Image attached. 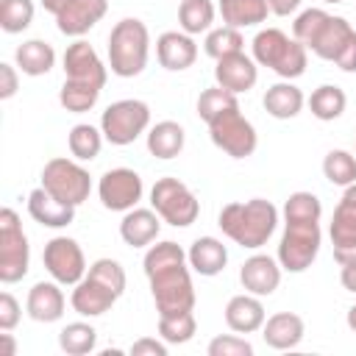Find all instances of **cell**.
<instances>
[{"label":"cell","mask_w":356,"mask_h":356,"mask_svg":"<svg viewBox=\"0 0 356 356\" xmlns=\"http://www.w3.org/2000/svg\"><path fill=\"white\" fill-rule=\"evenodd\" d=\"M339 267H342V270H339L342 286H345L348 292H356V259H348V261H342Z\"/></svg>","instance_id":"obj_49"},{"label":"cell","mask_w":356,"mask_h":356,"mask_svg":"<svg viewBox=\"0 0 356 356\" xmlns=\"http://www.w3.org/2000/svg\"><path fill=\"white\" fill-rule=\"evenodd\" d=\"M103 139L106 136H103L100 128H95L89 122H78L67 134V147L78 161H92V159H97V153L103 147Z\"/></svg>","instance_id":"obj_33"},{"label":"cell","mask_w":356,"mask_h":356,"mask_svg":"<svg viewBox=\"0 0 356 356\" xmlns=\"http://www.w3.org/2000/svg\"><path fill=\"white\" fill-rule=\"evenodd\" d=\"M147 125H150V106L136 97L114 100L100 114V131H103L106 142H111L117 147L136 142L147 131Z\"/></svg>","instance_id":"obj_6"},{"label":"cell","mask_w":356,"mask_h":356,"mask_svg":"<svg viewBox=\"0 0 356 356\" xmlns=\"http://www.w3.org/2000/svg\"><path fill=\"white\" fill-rule=\"evenodd\" d=\"M106 64L95 53V47L83 39H75L64 50V81H78V83H92V86H106Z\"/></svg>","instance_id":"obj_15"},{"label":"cell","mask_w":356,"mask_h":356,"mask_svg":"<svg viewBox=\"0 0 356 356\" xmlns=\"http://www.w3.org/2000/svg\"><path fill=\"white\" fill-rule=\"evenodd\" d=\"M131 356H167V342L153 339V337H142L131 345Z\"/></svg>","instance_id":"obj_47"},{"label":"cell","mask_w":356,"mask_h":356,"mask_svg":"<svg viewBox=\"0 0 356 356\" xmlns=\"http://www.w3.org/2000/svg\"><path fill=\"white\" fill-rule=\"evenodd\" d=\"M250 47H253V61L259 67L273 70L284 81H295L306 72V61H309L306 44H300L295 36H286L278 28H261L253 36Z\"/></svg>","instance_id":"obj_3"},{"label":"cell","mask_w":356,"mask_h":356,"mask_svg":"<svg viewBox=\"0 0 356 356\" xmlns=\"http://www.w3.org/2000/svg\"><path fill=\"white\" fill-rule=\"evenodd\" d=\"M186 259H189V267L197 273V275H217L225 270L228 264V250L225 245L217 239V236H197L192 242V248L186 250Z\"/></svg>","instance_id":"obj_25"},{"label":"cell","mask_w":356,"mask_h":356,"mask_svg":"<svg viewBox=\"0 0 356 356\" xmlns=\"http://www.w3.org/2000/svg\"><path fill=\"white\" fill-rule=\"evenodd\" d=\"M217 225L239 248L259 250L261 245H267V239L273 236V231L278 225V209L264 197L234 200L220 209Z\"/></svg>","instance_id":"obj_2"},{"label":"cell","mask_w":356,"mask_h":356,"mask_svg":"<svg viewBox=\"0 0 356 356\" xmlns=\"http://www.w3.org/2000/svg\"><path fill=\"white\" fill-rule=\"evenodd\" d=\"M197 331V320L192 312L184 314H159V337L167 345H184L195 337Z\"/></svg>","instance_id":"obj_37"},{"label":"cell","mask_w":356,"mask_h":356,"mask_svg":"<svg viewBox=\"0 0 356 356\" xmlns=\"http://www.w3.org/2000/svg\"><path fill=\"white\" fill-rule=\"evenodd\" d=\"M345 106H348V95H345V89H339V86H334V83L317 86V89L312 92V97H309L312 114H314L317 120H323V122H331V120L342 117Z\"/></svg>","instance_id":"obj_32"},{"label":"cell","mask_w":356,"mask_h":356,"mask_svg":"<svg viewBox=\"0 0 356 356\" xmlns=\"http://www.w3.org/2000/svg\"><path fill=\"white\" fill-rule=\"evenodd\" d=\"M242 47H245V39H242L239 28H231V25L211 28L206 33V42H203L206 56H211L214 61L222 56H231V53H242Z\"/></svg>","instance_id":"obj_38"},{"label":"cell","mask_w":356,"mask_h":356,"mask_svg":"<svg viewBox=\"0 0 356 356\" xmlns=\"http://www.w3.org/2000/svg\"><path fill=\"white\" fill-rule=\"evenodd\" d=\"M0 345H3L0 356H17V342L11 339V334H8V331H6V334H0Z\"/></svg>","instance_id":"obj_51"},{"label":"cell","mask_w":356,"mask_h":356,"mask_svg":"<svg viewBox=\"0 0 356 356\" xmlns=\"http://www.w3.org/2000/svg\"><path fill=\"white\" fill-rule=\"evenodd\" d=\"M356 31L350 28V22L345 19V17H328L325 19V25H323V31L317 33V39L312 42V53L314 56H320V58H325V61H337L339 58V53L345 50V44L350 42V36H353Z\"/></svg>","instance_id":"obj_27"},{"label":"cell","mask_w":356,"mask_h":356,"mask_svg":"<svg viewBox=\"0 0 356 356\" xmlns=\"http://www.w3.org/2000/svg\"><path fill=\"white\" fill-rule=\"evenodd\" d=\"M323 3H342V0H323Z\"/></svg>","instance_id":"obj_53"},{"label":"cell","mask_w":356,"mask_h":356,"mask_svg":"<svg viewBox=\"0 0 356 356\" xmlns=\"http://www.w3.org/2000/svg\"><path fill=\"white\" fill-rule=\"evenodd\" d=\"M31 264V245L22 234L19 214L14 209L0 211V281L17 284L25 278Z\"/></svg>","instance_id":"obj_8"},{"label":"cell","mask_w":356,"mask_h":356,"mask_svg":"<svg viewBox=\"0 0 356 356\" xmlns=\"http://www.w3.org/2000/svg\"><path fill=\"white\" fill-rule=\"evenodd\" d=\"M214 81L217 86L239 95V92H250L259 81V64L242 53H231V56H222L217 58V67H214Z\"/></svg>","instance_id":"obj_16"},{"label":"cell","mask_w":356,"mask_h":356,"mask_svg":"<svg viewBox=\"0 0 356 356\" xmlns=\"http://www.w3.org/2000/svg\"><path fill=\"white\" fill-rule=\"evenodd\" d=\"M42 6L56 17L58 31L75 39L89 33L108 11V0H42Z\"/></svg>","instance_id":"obj_11"},{"label":"cell","mask_w":356,"mask_h":356,"mask_svg":"<svg viewBox=\"0 0 356 356\" xmlns=\"http://www.w3.org/2000/svg\"><path fill=\"white\" fill-rule=\"evenodd\" d=\"M14 61H17V70L19 72H25L31 78H39V75H47L53 70L56 50L44 39H28V42H22L14 50Z\"/></svg>","instance_id":"obj_28"},{"label":"cell","mask_w":356,"mask_h":356,"mask_svg":"<svg viewBox=\"0 0 356 356\" xmlns=\"http://www.w3.org/2000/svg\"><path fill=\"white\" fill-rule=\"evenodd\" d=\"M161 231V217L156 214V209H131L125 211L122 222H120V236L125 245L131 248H147L150 242H156Z\"/></svg>","instance_id":"obj_24"},{"label":"cell","mask_w":356,"mask_h":356,"mask_svg":"<svg viewBox=\"0 0 356 356\" xmlns=\"http://www.w3.org/2000/svg\"><path fill=\"white\" fill-rule=\"evenodd\" d=\"M17 89H19L17 67H14V64H8V61H3V64H0V100L14 97V95H17Z\"/></svg>","instance_id":"obj_46"},{"label":"cell","mask_w":356,"mask_h":356,"mask_svg":"<svg viewBox=\"0 0 356 356\" xmlns=\"http://www.w3.org/2000/svg\"><path fill=\"white\" fill-rule=\"evenodd\" d=\"M58 348L67 356H86L97 348V331L89 323H67L58 331Z\"/></svg>","instance_id":"obj_34"},{"label":"cell","mask_w":356,"mask_h":356,"mask_svg":"<svg viewBox=\"0 0 356 356\" xmlns=\"http://www.w3.org/2000/svg\"><path fill=\"white\" fill-rule=\"evenodd\" d=\"M234 106H239V100H236L234 92L222 89V86H209V89H203L200 97H197V117H200L203 122H211L217 114H222V111H228V108H234Z\"/></svg>","instance_id":"obj_40"},{"label":"cell","mask_w":356,"mask_h":356,"mask_svg":"<svg viewBox=\"0 0 356 356\" xmlns=\"http://www.w3.org/2000/svg\"><path fill=\"white\" fill-rule=\"evenodd\" d=\"M209 356H253V345L236 334H220L206 348Z\"/></svg>","instance_id":"obj_44"},{"label":"cell","mask_w":356,"mask_h":356,"mask_svg":"<svg viewBox=\"0 0 356 356\" xmlns=\"http://www.w3.org/2000/svg\"><path fill=\"white\" fill-rule=\"evenodd\" d=\"M331 245H334V259L342 264L348 259H356V184L345 186L334 217H331Z\"/></svg>","instance_id":"obj_14"},{"label":"cell","mask_w":356,"mask_h":356,"mask_svg":"<svg viewBox=\"0 0 356 356\" xmlns=\"http://www.w3.org/2000/svg\"><path fill=\"white\" fill-rule=\"evenodd\" d=\"M206 125H209L211 142H214L225 156H231V159H248V156H253V150H256V145H259V134H256L253 122L242 117L239 106H234V108L217 114V117H214L211 122H206Z\"/></svg>","instance_id":"obj_10"},{"label":"cell","mask_w":356,"mask_h":356,"mask_svg":"<svg viewBox=\"0 0 356 356\" xmlns=\"http://www.w3.org/2000/svg\"><path fill=\"white\" fill-rule=\"evenodd\" d=\"M42 261L53 281H58L61 286H75L89 270L83 250L72 236H53L42 250Z\"/></svg>","instance_id":"obj_13"},{"label":"cell","mask_w":356,"mask_h":356,"mask_svg":"<svg viewBox=\"0 0 356 356\" xmlns=\"http://www.w3.org/2000/svg\"><path fill=\"white\" fill-rule=\"evenodd\" d=\"M328 17H331V14L323 11V8H306V11H300V14L295 17V22H292V36H295L300 44H306V50H309L312 42L317 39V33L323 31V25H325Z\"/></svg>","instance_id":"obj_41"},{"label":"cell","mask_w":356,"mask_h":356,"mask_svg":"<svg viewBox=\"0 0 356 356\" xmlns=\"http://www.w3.org/2000/svg\"><path fill=\"white\" fill-rule=\"evenodd\" d=\"M217 11H220L225 25L250 28V25H259L267 19L270 6H267V0H220Z\"/></svg>","instance_id":"obj_30"},{"label":"cell","mask_w":356,"mask_h":356,"mask_svg":"<svg viewBox=\"0 0 356 356\" xmlns=\"http://www.w3.org/2000/svg\"><path fill=\"white\" fill-rule=\"evenodd\" d=\"M323 175L334 186H350L356 184V156L348 150H328L323 159Z\"/></svg>","instance_id":"obj_36"},{"label":"cell","mask_w":356,"mask_h":356,"mask_svg":"<svg viewBox=\"0 0 356 356\" xmlns=\"http://www.w3.org/2000/svg\"><path fill=\"white\" fill-rule=\"evenodd\" d=\"M150 33L136 17L120 19L108 33V67L120 78H136L147 67Z\"/></svg>","instance_id":"obj_4"},{"label":"cell","mask_w":356,"mask_h":356,"mask_svg":"<svg viewBox=\"0 0 356 356\" xmlns=\"http://www.w3.org/2000/svg\"><path fill=\"white\" fill-rule=\"evenodd\" d=\"M142 192H145V184H142L139 172L131 167L106 170L97 181V197H100L103 209H108V211L136 209V203L142 200Z\"/></svg>","instance_id":"obj_12"},{"label":"cell","mask_w":356,"mask_h":356,"mask_svg":"<svg viewBox=\"0 0 356 356\" xmlns=\"http://www.w3.org/2000/svg\"><path fill=\"white\" fill-rule=\"evenodd\" d=\"M286 217H306V220H320L323 217V203L314 192H292L284 203V220Z\"/></svg>","instance_id":"obj_42"},{"label":"cell","mask_w":356,"mask_h":356,"mask_svg":"<svg viewBox=\"0 0 356 356\" xmlns=\"http://www.w3.org/2000/svg\"><path fill=\"white\" fill-rule=\"evenodd\" d=\"M100 86H92V83H78V81H64L61 83V92H58V103L72 111V114H83L89 108L97 106V97H100Z\"/></svg>","instance_id":"obj_35"},{"label":"cell","mask_w":356,"mask_h":356,"mask_svg":"<svg viewBox=\"0 0 356 356\" xmlns=\"http://www.w3.org/2000/svg\"><path fill=\"white\" fill-rule=\"evenodd\" d=\"M142 267L150 281V295H153L159 314H184L195 309L189 259L178 242L164 239V242L150 245Z\"/></svg>","instance_id":"obj_1"},{"label":"cell","mask_w":356,"mask_h":356,"mask_svg":"<svg viewBox=\"0 0 356 356\" xmlns=\"http://www.w3.org/2000/svg\"><path fill=\"white\" fill-rule=\"evenodd\" d=\"M345 320H348V328H350V331L356 334V303H353V306L348 309V317H345Z\"/></svg>","instance_id":"obj_52"},{"label":"cell","mask_w":356,"mask_h":356,"mask_svg":"<svg viewBox=\"0 0 356 356\" xmlns=\"http://www.w3.org/2000/svg\"><path fill=\"white\" fill-rule=\"evenodd\" d=\"M184 142H186V134H184L181 122H175V120H161V122H156L147 131V150H150V156L164 159V161L175 159L184 150Z\"/></svg>","instance_id":"obj_29"},{"label":"cell","mask_w":356,"mask_h":356,"mask_svg":"<svg viewBox=\"0 0 356 356\" xmlns=\"http://www.w3.org/2000/svg\"><path fill=\"white\" fill-rule=\"evenodd\" d=\"M214 3L211 0H181L178 3V25L184 33L197 36V33H209L211 22H214Z\"/></svg>","instance_id":"obj_31"},{"label":"cell","mask_w":356,"mask_h":356,"mask_svg":"<svg viewBox=\"0 0 356 356\" xmlns=\"http://www.w3.org/2000/svg\"><path fill=\"white\" fill-rule=\"evenodd\" d=\"M239 281L245 286V292L250 295H259V298H267L278 289L281 284V264L278 259L273 256H264V253H256L250 259H245L242 270H239Z\"/></svg>","instance_id":"obj_17"},{"label":"cell","mask_w":356,"mask_h":356,"mask_svg":"<svg viewBox=\"0 0 356 356\" xmlns=\"http://www.w3.org/2000/svg\"><path fill=\"white\" fill-rule=\"evenodd\" d=\"M323 245L320 220L306 217H286L284 220V236L278 242V264L286 273H303L312 267Z\"/></svg>","instance_id":"obj_5"},{"label":"cell","mask_w":356,"mask_h":356,"mask_svg":"<svg viewBox=\"0 0 356 356\" xmlns=\"http://www.w3.org/2000/svg\"><path fill=\"white\" fill-rule=\"evenodd\" d=\"M86 275L103 281V284H106L108 289H114L117 295L125 292V270H122V264H120L117 259H97V261H92L89 270H86Z\"/></svg>","instance_id":"obj_43"},{"label":"cell","mask_w":356,"mask_h":356,"mask_svg":"<svg viewBox=\"0 0 356 356\" xmlns=\"http://www.w3.org/2000/svg\"><path fill=\"white\" fill-rule=\"evenodd\" d=\"M150 206L156 209V214L164 222H170L175 228L192 225L197 220V214H200V203H197L195 192L184 181H178L172 175H164V178H159L153 184V189H150Z\"/></svg>","instance_id":"obj_7"},{"label":"cell","mask_w":356,"mask_h":356,"mask_svg":"<svg viewBox=\"0 0 356 356\" xmlns=\"http://www.w3.org/2000/svg\"><path fill=\"white\" fill-rule=\"evenodd\" d=\"M306 334V325H303V317L295 314V312H275L264 320L261 325V339L273 348V350H289V348H298L300 339Z\"/></svg>","instance_id":"obj_22"},{"label":"cell","mask_w":356,"mask_h":356,"mask_svg":"<svg viewBox=\"0 0 356 356\" xmlns=\"http://www.w3.org/2000/svg\"><path fill=\"white\" fill-rule=\"evenodd\" d=\"M42 186L61 203H70L78 209L92 192V178L78 161L56 156L42 167Z\"/></svg>","instance_id":"obj_9"},{"label":"cell","mask_w":356,"mask_h":356,"mask_svg":"<svg viewBox=\"0 0 356 356\" xmlns=\"http://www.w3.org/2000/svg\"><path fill=\"white\" fill-rule=\"evenodd\" d=\"M261 106H264V111H267L270 117H275V120H292V117H298V114L303 111L306 97H303V92H300L292 81H278V83H273V86L264 92Z\"/></svg>","instance_id":"obj_26"},{"label":"cell","mask_w":356,"mask_h":356,"mask_svg":"<svg viewBox=\"0 0 356 356\" xmlns=\"http://www.w3.org/2000/svg\"><path fill=\"white\" fill-rule=\"evenodd\" d=\"M156 58L164 70L170 72H184L195 64L197 58V44L189 33L184 31H164L156 39Z\"/></svg>","instance_id":"obj_18"},{"label":"cell","mask_w":356,"mask_h":356,"mask_svg":"<svg viewBox=\"0 0 356 356\" xmlns=\"http://www.w3.org/2000/svg\"><path fill=\"white\" fill-rule=\"evenodd\" d=\"M117 292L114 289H108L103 281H97V278H92V275H83L78 284H75V289H72V295H70V306L81 314V317H100V314H106L114 303H117Z\"/></svg>","instance_id":"obj_19"},{"label":"cell","mask_w":356,"mask_h":356,"mask_svg":"<svg viewBox=\"0 0 356 356\" xmlns=\"http://www.w3.org/2000/svg\"><path fill=\"white\" fill-rule=\"evenodd\" d=\"M300 3H303V0H267L270 14H275V17H289V14H295V11L300 8Z\"/></svg>","instance_id":"obj_50"},{"label":"cell","mask_w":356,"mask_h":356,"mask_svg":"<svg viewBox=\"0 0 356 356\" xmlns=\"http://www.w3.org/2000/svg\"><path fill=\"white\" fill-rule=\"evenodd\" d=\"M267 320V312H264V303L259 295H234L228 303H225V325L234 331V334H253V331H261Z\"/></svg>","instance_id":"obj_21"},{"label":"cell","mask_w":356,"mask_h":356,"mask_svg":"<svg viewBox=\"0 0 356 356\" xmlns=\"http://www.w3.org/2000/svg\"><path fill=\"white\" fill-rule=\"evenodd\" d=\"M28 214L44 225V228H64L75 220V206L70 203H61L58 197H53L44 186H36L31 195H28Z\"/></svg>","instance_id":"obj_23"},{"label":"cell","mask_w":356,"mask_h":356,"mask_svg":"<svg viewBox=\"0 0 356 356\" xmlns=\"http://www.w3.org/2000/svg\"><path fill=\"white\" fill-rule=\"evenodd\" d=\"M342 72H356V33L350 36V42L345 44V50L339 53V58L334 61Z\"/></svg>","instance_id":"obj_48"},{"label":"cell","mask_w":356,"mask_h":356,"mask_svg":"<svg viewBox=\"0 0 356 356\" xmlns=\"http://www.w3.org/2000/svg\"><path fill=\"white\" fill-rule=\"evenodd\" d=\"M64 306H67V298H64L58 281H36L31 286V292H28V300H25V312L36 323L61 320L64 317Z\"/></svg>","instance_id":"obj_20"},{"label":"cell","mask_w":356,"mask_h":356,"mask_svg":"<svg viewBox=\"0 0 356 356\" xmlns=\"http://www.w3.org/2000/svg\"><path fill=\"white\" fill-rule=\"evenodd\" d=\"M19 317H22V309H19L17 298H14L11 292H3V295H0V331L17 328Z\"/></svg>","instance_id":"obj_45"},{"label":"cell","mask_w":356,"mask_h":356,"mask_svg":"<svg viewBox=\"0 0 356 356\" xmlns=\"http://www.w3.org/2000/svg\"><path fill=\"white\" fill-rule=\"evenodd\" d=\"M33 0H0V28L6 33H22L33 22Z\"/></svg>","instance_id":"obj_39"}]
</instances>
